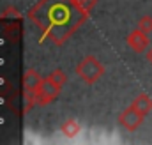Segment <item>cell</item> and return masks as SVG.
<instances>
[{
    "label": "cell",
    "instance_id": "ba28073f",
    "mask_svg": "<svg viewBox=\"0 0 152 145\" xmlns=\"http://www.w3.org/2000/svg\"><path fill=\"white\" fill-rule=\"evenodd\" d=\"M60 131H62V135H64L66 138H76V136L80 135V131H81V126L76 122L75 119H67V120L62 124Z\"/></svg>",
    "mask_w": 152,
    "mask_h": 145
},
{
    "label": "cell",
    "instance_id": "3957f363",
    "mask_svg": "<svg viewBox=\"0 0 152 145\" xmlns=\"http://www.w3.org/2000/svg\"><path fill=\"white\" fill-rule=\"evenodd\" d=\"M60 92V87L55 85L50 78H42L39 89L34 92V105H39V106H46L50 105Z\"/></svg>",
    "mask_w": 152,
    "mask_h": 145
},
{
    "label": "cell",
    "instance_id": "8992f818",
    "mask_svg": "<svg viewBox=\"0 0 152 145\" xmlns=\"http://www.w3.org/2000/svg\"><path fill=\"white\" fill-rule=\"evenodd\" d=\"M126 42H127V46H129L134 53H143V51H147V48H149V44H151V41H149V34L142 32L140 29L129 32V36H127V39H126Z\"/></svg>",
    "mask_w": 152,
    "mask_h": 145
},
{
    "label": "cell",
    "instance_id": "6da1fadb",
    "mask_svg": "<svg viewBox=\"0 0 152 145\" xmlns=\"http://www.w3.org/2000/svg\"><path fill=\"white\" fill-rule=\"evenodd\" d=\"M28 20L39 25L41 41L51 39L55 44H62L88 20V12L75 0H39L28 11Z\"/></svg>",
    "mask_w": 152,
    "mask_h": 145
},
{
    "label": "cell",
    "instance_id": "277c9868",
    "mask_svg": "<svg viewBox=\"0 0 152 145\" xmlns=\"http://www.w3.org/2000/svg\"><path fill=\"white\" fill-rule=\"evenodd\" d=\"M42 78L39 76L36 69H27L23 74V92H25V101H27V110L34 105V92L39 89Z\"/></svg>",
    "mask_w": 152,
    "mask_h": 145
},
{
    "label": "cell",
    "instance_id": "5b68a950",
    "mask_svg": "<svg viewBox=\"0 0 152 145\" xmlns=\"http://www.w3.org/2000/svg\"><path fill=\"white\" fill-rule=\"evenodd\" d=\"M143 119H145V117H143V115H142L138 110L131 105V106H127V108L120 113V117H118V122H120V124H122V126H124L127 131H136V129L142 126Z\"/></svg>",
    "mask_w": 152,
    "mask_h": 145
},
{
    "label": "cell",
    "instance_id": "8fae6325",
    "mask_svg": "<svg viewBox=\"0 0 152 145\" xmlns=\"http://www.w3.org/2000/svg\"><path fill=\"white\" fill-rule=\"evenodd\" d=\"M75 2L83 9V11H85V12H88V14H90L92 9L97 5V0H75Z\"/></svg>",
    "mask_w": 152,
    "mask_h": 145
},
{
    "label": "cell",
    "instance_id": "52a82bcc",
    "mask_svg": "<svg viewBox=\"0 0 152 145\" xmlns=\"http://www.w3.org/2000/svg\"><path fill=\"white\" fill-rule=\"evenodd\" d=\"M133 106L138 110L143 117H147V115L152 111V97L147 94V92H142V94H138V96L134 97Z\"/></svg>",
    "mask_w": 152,
    "mask_h": 145
},
{
    "label": "cell",
    "instance_id": "30bf717a",
    "mask_svg": "<svg viewBox=\"0 0 152 145\" xmlns=\"http://www.w3.org/2000/svg\"><path fill=\"white\" fill-rule=\"evenodd\" d=\"M138 29L145 34H151L152 32V16H143L140 21H138Z\"/></svg>",
    "mask_w": 152,
    "mask_h": 145
},
{
    "label": "cell",
    "instance_id": "7a4b0ae2",
    "mask_svg": "<svg viewBox=\"0 0 152 145\" xmlns=\"http://www.w3.org/2000/svg\"><path fill=\"white\" fill-rule=\"evenodd\" d=\"M76 74L88 85H94L96 81L101 80V76L104 74V66L99 62L97 57L94 55H87L85 59H81L76 66Z\"/></svg>",
    "mask_w": 152,
    "mask_h": 145
},
{
    "label": "cell",
    "instance_id": "7c38bea8",
    "mask_svg": "<svg viewBox=\"0 0 152 145\" xmlns=\"http://www.w3.org/2000/svg\"><path fill=\"white\" fill-rule=\"evenodd\" d=\"M147 62H149V64H152V48H149V50H147Z\"/></svg>",
    "mask_w": 152,
    "mask_h": 145
},
{
    "label": "cell",
    "instance_id": "9c48e42d",
    "mask_svg": "<svg viewBox=\"0 0 152 145\" xmlns=\"http://www.w3.org/2000/svg\"><path fill=\"white\" fill-rule=\"evenodd\" d=\"M48 78H50V80H51L55 85H58L60 89H62V87L67 83V74L62 71V69H55V71H51Z\"/></svg>",
    "mask_w": 152,
    "mask_h": 145
}]
</instances>
